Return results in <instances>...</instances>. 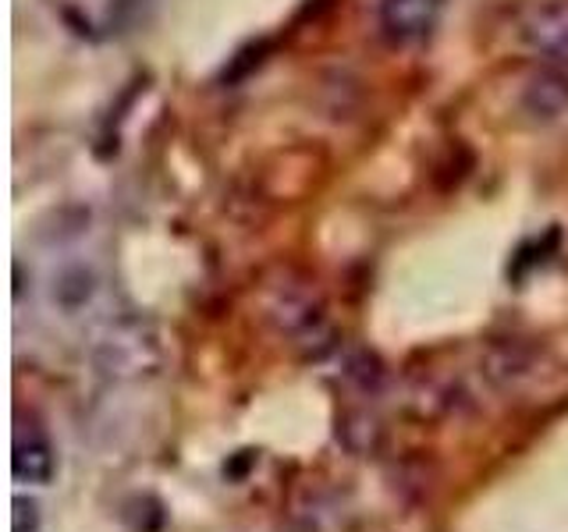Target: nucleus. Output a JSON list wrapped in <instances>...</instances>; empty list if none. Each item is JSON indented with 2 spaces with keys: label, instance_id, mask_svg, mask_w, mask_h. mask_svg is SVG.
<instances>
[{
  "label": "nucleus",
  "instance_id": "obj_1",
  "mask_svg": "<svg viewBox=\"0 0 568 532\" xmlns=\"http://www.w3.org/2000/svg\"><path fill=\"white\" fill-rule=\"evenodd\" d=\"M164 348L160 334L150 319L142 316H118L106 319L93 337V366L111 380H142L156 372Z\"/></svg>",
  "mask_w": 568,
  "mask_h": 532
},
{
  "label": "nucleus",
  "instance_id": "obj_2",
  "mask_svg": "<svg viewBox=\"0 0 568 532\" xmlns=\"http://www.w3.org/2000/svg\"><path fill=\"white\" fill-rule=\"evenodd\" d=\"M519 40L544 64H568V0H537L519 22Z\"/></svg>",
  "mask_w": 568,
  "mask_h": 532
},
{
  "label": "nucleus",
  "instance_id": "obj_3",
  "mask_svg": "<svg viewBox=\"0 0 568 532\" xmlns=\"http://www.w3.org/2000/svg\"><path fill=\"white\" fill-rule=\"evenodd\" d=\"M440 11L444 0H381L377 22L390 43L413 47L434 32V25L440 22Z\"/></svg>",
  "mask_w": 568,
  "mask_h": 532
},
{
  "label": "nucleus",
  "instance_id": "obj_4",
  "mask_svg": "<svg viewBox=\"0 0 568 532\" xmlns=\"http://www.w3.org/2000/svg\"><path fill=\"white\" fill-rule=\"evenodd\" d=\"M271 319L284 334H292L295 341H310V337H320L327 330L324 306L316 301V295H310L306 288H288V284L274 291Z\"/></svg>",
  "mask_w": 568,
  "mask_h": 532
},
{
  "label": "nucleus",
  "instance_id": "obj_5",
  "mask_svg": "<svg viewBox=\"0 0 568 532\" xmlns=\"http://www.w3.org/2000/svg\"><path fill=\"white\" fill-rule=\"evenodd\" d=\"M11 475L14 483L26 487H50L53 475H58V451L43 430H18L14 448H11Z\"/></svg>",
  "mask_w": 568,
  "mask_h": 532
},
{
  "label": "nucleus",
  "instance_id": "obj_6",
  "mask_svg": "<svg viewBox=\"0 0 568 532\" xmlns=\"http://www.w3.org/2000/svg\"><path fill=\"white\" fill-rule=\"evenodd\" d=\"M523 111L540 121V124H555L568 114V75L558 64H544L537 75H529L523 85Z\"/></svg>",
  "mask_w": 568,
  "mask_h": 532
},
{
  "label": "nucleus",
  "instance_id": "obj_7",
  "mask_svg": "<svg viewBox=\"0 0 568 532\" xmlns=\"http://www.w3.org/2000/svg\"><path fill=\"white\" fill-rule=\"evenodd\" d=\"M100 291V280H97V270L85 263H68L61 266L58 274H53V284H50V301L58 306L64 316H79L85 306H93V298Z\"/></svg>",
  "mask_w": 568,
  "mask_h": 532
},
{
  "label": "nucleus",
  "instance_id": "obj_8",
  "mask_svg": "<svg viewBox=\"0 0 568 532\" xmlns=\"http://www.w3.org/2000/svg\"><path fill=\"white\" fill-rule=\"evenodd\" d=\"M337 440H342L352 454H366V451L377 448L381 426H377V419H369V416H355V412H348V416L337 419Z\"/></svg>",
  "mask_w": 568,
  "mask_h": 532
},
{
  "label": "nucleus",
  "instance_id": "obj_9",
  "mask_svg": "<svg viewBox=\"0 0 568 532\" xmlns=\"http://www.w3.org/2000/svg\"><path fill=\"white\" fill-rule=\"evenodd\" d=\"M345 377H348L355 387H359V390H366V395H377L381 383H384V369H381L377 359H373V355L355 351L352 359L345 362Z\"/></svg>",
  "mask_w": 568,
  "mask_h": 532
},
{
  "label": "nucleus",
  "instance_id": "obj_10",
  "mask_svg": "<svg viewBox=\"0 0 568 532\" xmlns=\"http://www.w3.org/2000/svg\"><path fill=\"white\" fill-rule=\"evenodd\" d=\"M43 525V511H40V501H32V497L18 493L11 501V532H40Z\"/></svg>",
  "mask_w": 568,
  "mask_h": 532
},
{
  "label": "nucleus",
  "instance_id": "obj_11",
  "mask_svg": "<svg viewBox=\"0 0 568 532\" xmlns=\"http://www.w3.org/2000/svg\"><path fill=\"white\" fill-rule=\"evenodd\" d=\"M256 461H260L256 451H248V448L245 451H235V454L224 461V479H227V483H245L248 472L256 469Z\"/></svg>",
  "mask_w": 568,
  "mask_h": 532
}]
</instances>
